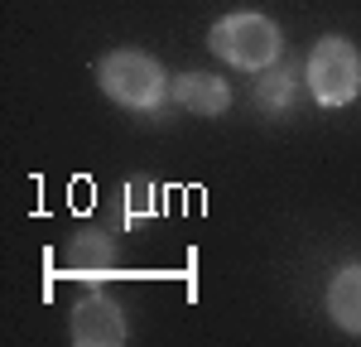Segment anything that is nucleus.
I'll list each match as a JSON object with an SVG mask.
<instances>
[{"instance_id":"3","label":"nucleus","mask_w":361,"mask_h":347,"mask_svg":"<svg viewBox=\"0 0 361 347\" xmlns=\"http://www.w3.org/2000/svg\"><path fill=\"white\" fill-rule=\"evenodd\" d=\"M304 83H308V92H313L318 106H347V102H357V92H361L357 44H347V39H337V34L318 39V49L308 54Z\"/></svg>"},{"instance_id":"6","label":"nucleus","mask_w":361,"mask_h":347,"mask_svg":"<svg viewBox=\"0 0 361 347\" xmlns=\"http://www.w3.org/2000/svg\"><path fill=\"white\" fill-rule=\"evenodd\" d=\"M328 314L337 318V328L357 333L361 338V265L337 270L333 285H328Z\"/></svg>"},{"instance_id":"8","label":"nucleus","mask_w":361,"mask_h":347,"mask_svg":"<svg viewBox=\"0 0 361 347\" xmlns=\"http://www.w3.org/2000/svg\"><path fill=\"white\" fill-rule=\"evenodd\" d=\"M294 87H299V68H289V63H270L265 73H255V102H260V111H289Z\"/></svg>"},{"instance_id":"4","label":"nucleus","mask_w":361,"mask_h":347,"mask_svg":"<svg viewBox=\"0 0 361 347\" xmlns=\"http://www.w3.org/2000/svg\"><path fill=\"white\" fill-rule=\"evenodd\" d=\"M73 343L82 347H116L126 343V314L116 309L106 294H87L73 309Z\"/></svg>"},{"instance_id":"7","label":"nucleus","mask_w":361,"mask_h":347,"mask_svg":"<svg viewBox=\"0 0 361 347\" xmlns=\"http://www.w3.org/2000/svg\"><path fill=\"white\" fill-rule=\"evenodd\" d=\"M116 246L106 231H78L73 236V246H68V265L78 270V275H106L116 265Z\"/></svg>"},{"instance_id":"1","label":"nucleus","mask_w":361,"mask_h":347,"mask_svg":"<svg viewBox=\"0 0 361 347\" xmlns=\"http://www.w3.org/2000/svg\"><path fill=\"white\" fill-rule=\"evenodd\" d=\"M207 49L241 68V73H265L270 63H279L284 54V39H279V25L265 20V15H250V10H236V15H222L212 34H207Z\"/></svg>"},{"instance_id":"5","label":"nucleus","mask_w":361,"mask_h":347,"mask_svg":"<svg viewBox=\"0 0 361 347\" xmlns=\"http://www.w3.org/2000/svg\"><path fill=\"white\" fill-rule=\"evenodd\" d=\"M169 92L183 111H197V116H222L231 106V87L217 73H183V78L169 83Z\"/></svg>"},{"instance_id":"2","label":"nucleus","mask_w":361,"mask_h":347,"mask_svg":"<svg viewBox=\"0 0 361 347\" xmlns=\"http://www.w3.org/2000/svg\"><path fill=\"white\" fill-rule=\"evenodd\" d=\"M97 83H102V92L111 102L130 106V111H154L169 92L164 63H154L149 54H140V49H116V54H106L97 63Z\"/></svg>"},{"instance_id":"9","label":"nucleus","mask_w":361,"mask_h":347,"mask_svg":"<svg viewBox=\"0 0 361 347\" xmlns=\"http://www.w3.org/2000/svg\"><path fill=\"white\" fill-rule=\"evenodd\" d=\"M149 198H154V193H149V183H135V188H130V212H135V222L149 212Z\"/></svg>"}]
</instances>
